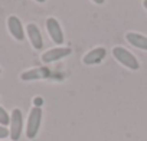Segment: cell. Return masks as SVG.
Returning <instances> with one entry per match:
<instances>
[{"instance_id": "11", "label": "cell", "mask_w": 147, "mask_h": 141, "mask_svg": "<svg viewBox=\"0 0 147 141\" xmlns=\"http://www.w3.org/2000/svg\"><path fill=\"white\" fill-rule=\"evenodd\" d=\"M7 124H10V115L6 112V109H5V108L0 107V125L6 127Z\"/></svg>"}, {"instance_id": "6", "label": "cell", "mask_w": 147, "mask_h": 141, "mask_svg": "<svg viewBox=\"0 0 147 141\" xmlns=\"http://www.w3.org/2000/svg\"><path fill=\"white\" fill-rule=\"evenodd\" d=\"M7 29L10 32V35L16 39V40H23L25 39V29L22 26V22L18 16H9L7 19Z\"/></svg>"}, {"instance_id": "8", "label": "cell", "mask_w": 147, "mask_h": 141, "mask_svg": "<svg viewBox=\"0 0 147 141\" xmlns=\"http://www.w3.org/2000/svg\"><path fill=\"white\" fill-rule=\"evenodd\" d=\"M105 55H107L105 48L100 46V48H95V49L90 50L88 53H85L84 58H82V62L85 65H95V63H100L105 58Z\"/></svg>"}, {"instance_id": "16", "label": "cell", "mask_w": 147, "mask_h": 141, "mask_svg": "<svg viewBox=\"0 0 147 141\" xmlns=\"http://www.w3.org/2000/svg\"><path fill=\"white\" fill-rule=\"evenodd\" d=\"M0 74H2V69H0Z\"/></svg>"}, {"instance_id": "2", "label": "cell", "mask_w": 147, "mask_h": 141, "mask_svg": "<svg viewBox=\"0 0 147 141\" xmlns=\"http://www.w3.org/2000/svg\"><path fill=\"white\" fill-rule=\"evenodd\" d=\"M40 121H42V109H40V107H33L29 112L28 127H26V137L29 140H33L38 135Z\"/></svg>"}, {"instance_id": "12", "label": "cell", "mask_w": 147, "mask_h": 141, "mask_svg": "<svg viewBox=\"0 0 147 141\" xmlns=\"http://www.w3.org/2000/svg\"><path fill=\"white\" fill-rule=\"evenodd\" d=\"M7 135H10V131H9L6 127L0 125V140H2V138H6Z\"/></svg>"}, {"instance_id": "7", "label": "cell", "mask_w": 147, "mask_h": 141, "mask_svg": "<svg viewBox=\"0 0 147 141\" xmlns=\"http://www.w3.org/2000/svg\"><path fill=\"white\" fill-rule=\"evenodd\" d=\"M26 30H28V36H29V40H30L33 49L40 50L43 48V39H42V33H40L39 28L35 23H29Z\"/></svg>"}, {"instance_id": "3", "label": "cell", "mask_w": 147, "mask_h": 141, "mask_svg": "<svg viewBox=\"0 0 147 141\" xmlns=\"http://www.w3.org/2000/svg\"><path fill=\"white\" fill-rule=\"evenodd\" d=\"M23 128V115L19 108H15L10 115V138L13 141H18L22 135Z\"/></svg>"}, {"instance_id": "10", "label": "cell", "mask_w": 147, "mask_h": 141, "mask_svg": "<svg viewBox=\"0 0 147 141\" xmlns=\"http://www.w3.org/2000/svg\"><path fill=\"white\" fill-rule=\"evenodd\" d=\"M125 39L130 45H133L134 48L137 49H143V50H147V36H143L140 33H136V32H128L125 35Z\"/></svg>"}, {"instance_id": "14", "label": "cell", "mask_w": 147, "mask_h": 141, "mask_svg": "<svg viewBox=\"0 0 147 141\" xmlns=\"http://www.w3.org/2000/svg\"><path fill=\"white\" fill-rule=\"evenodd\" d=\"M143 6H144V9L147 10V0H144V2H143Z\"/></svg>"}, {"instance_id": "13", "label": "cell", "mask_w": 147, "mask_h": 141, "mask_svg": "<svg viewBox=\"0 0 147 141\" xmlns=\"http://www.w3.org/2000/svg\"><path fill=\"white\" fill-rule=\"evenodd\" d=\"M92 2H94L95 5H102V3L105 2V0H92Z\"/></svg>"}, {"instance_id": "5", "label": "cell", "mask_w": 147, "mask_h": 141, "mask_svg": "<svg viewBox=\"0 0 147 141\" xmlns=\"http://www.w3.org/2000/svg\"><path fill=\"white\" fill-rule=\"evenodd\" d=\"M71 55V49L69 48H52L46 52L42 53V62L43 63H51V62H55V60H59L65 56Z\"/></svg>"}, {"instance_id": "9", "label": "cell", "mask_w": 147, "mask_h": 141, "mask_svg": "<svg viewBox=\"0 0 147 141\" xmlns=\"http://www.w3.org/2000/svg\"><path fill=\"white\" fill-rule=\"evenodd\" d=\"M51 77V70L46 68H36V69H30L26 70L20 75L22 81H32V79H43V78H49Z\"/></svg>"}, {"instance_id": "1", "label": "cell", "mask_w": 147, "mask_h": 141, "mask_svg": "<svg viewBox=\"0 0 147 141\" xmlns=\"http://www.w3.org/2000/svg\"><path fill=\"white\" fill-rule=\"evenodd\" d=\"M113 55H114V58H115L121 65H124L125 68H128V69H131V70H137V69L140 68V63H138L137 58H136L130 50H127V49L123 48V46H115V48H113Z\"/></svg>"}, {"instance_id": "15", "label": "cell", "mask_w": 147, "mask_h": 141, "mask_svg": "<svg viewBox=\"0 0 147 141\" xmlns=\"http://www.w3.org/2000/svg\"><path fill=\"white\" fill-rule=\"evenodd\" d=\"M35 2H38V3H43L45 0H35Z\"/></svg>"}, {"instance_id": "4", "label": "cell", "mask_w": 147, "mask_h": 141, "mask_svg": "<svg viewBox=\"0 0 147 141\" xmlns=\"http://www.w3.org/2000/svg\"><path fill=\"white\" fill-rule=\"evenodd\" d=\"M46 29H48V33L51 36V39L56 43V45H61L63 42V32L61 29V25L59 22L55 19V17H49L46 20Z\"/></svg>"}]
</instances>
